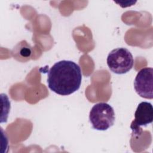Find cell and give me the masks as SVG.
I'll use <instances>...</instances> for the list:
<instances>
[{
  "label": "cell",
  "mask_w": 153,
  "mask_h": 153,
  "mask_svg": "<svg viewBox=\"0 0 153 153\" xmlns=\"http://www.w3.org/2000/svg\"><path fill=\"white\" fill-rule=\"evenodd\" d=\"M82 73L78 65L71 60H61L49 69L48 88L57 94L68 96L78 90L81 85Z\"/></svg>",
  "instance_id": "1"
},
{
  "label": "cell",
  "mask_w": 153,
  "mask_h": 153,
  "mask_svg": "<svg viewBox=\"0 0 153 153\" xmlns=\"http://www.w3.org/2000/svg\"><path fill=\"white\" fill-rule=\"evenodd\" d=\"M115 117L113 108L107 103L95 104L89 114V120L94 129L106 130L114 124Z\"/></svg>",
  "instance_id": "2"
},
{
  "label": "cell",
  "mask_w": 153,
  "mask_h": 153,
  "mask_svg": "<svg viewBox=\"0 0 153 153\" xmlns=\"http://www.w3.org/2000/svg\"><path fill=\"white\" fill-rule=\"evenodd\" d=\"M106 61L109 69L117 74H124L129 72L134 63L131 53L124 47L112 50L108 54Z\"/></svg>",
  "instance_id": "3"
},
{
  "label": "cell",
  "mask_w": 153,
  "mask_h": 153,
  "mask_svg": "<svg viewBox=\"0 0 153 153\" xmlns=\"http://www.w3.org/2000/svg\"><path fill=\"white\" fill-rule=\"evenodd\" d=\"M134 88L140 97L152 99L153 98V69L145 68L141 69L134 81Z\"/></svg>",
  "instance_id": "4"
},
{
  "label": "cell",
  "mask_w": 153,
  "mask_h": 153,
  "mask_svg": "<svg viewBox=\"0 0 153 153\" xmlns=\"http://www.w3.org/2000/svg\"><path fill=\"white\" fill-rule=\"evenodd\" d=\"M153 121V107L151 103H140L134 113V119L130 125V128L134 135H140L142 131V126L146 127Z\"/></svg>",
  "instance_id": "5"
}]
</instances>
